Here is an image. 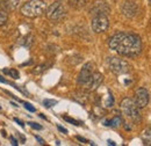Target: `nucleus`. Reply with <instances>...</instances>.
<instances>
[{"instance_id":"a211bd4d","label":"nucleus","mask_w":151,"mask_h":146,"mask_svg":"<svg viewBox=\"0 0 151 146\" xmlns=\"http://www.w3.org/2000/svg\"><path fill=\"white\" fill-rule=\"evenodd\" d=\"M55 104H57L56 100H50V99L43 100V106H44L45 108H51V107H54Z\"/></svg>"},{"instance_id":"aec40b11","label":"nucleus","mask_w":151,"mask_h":146,"mask_svg":"<svg viewBox=\"0 0 151 146\" xmlns=\"http://www.w3.org/2000/svg\"><path fill=\"white\" fill-rule=\"evenodd\" d=\"M64 120H65L66 122H69V123H72L73 125H80V124H81L80 122L76 121V120H73V118H70V117H68V116H65V117H64Z\"/></svg>"},{"instance_id":"20e7f679","label":"nucleus","mask_w":151,"mask_h":146,"mask_svg":"<svg viewBox=\"0 0 151 146\" xmlns=\"http://www.w3.org/2000/svg\"><path fill=\"white\" fill-rule=\"evenodd\" d=\"M108 67L116 75L126 74V73H128L130 71L129 63L126 62L124 59L119 58V57H111V58H108Z\"/></svg>"},{"instance_id":"5701e85b","label":"nucleus","mask_w":151,"mask_h":146,"mask_svg":"<svg viewBox=\"0 0 151 146\" xmlns=\"http://www.w3.org/2000/svg\"><path fill=\"white\" fill-rule=\"evenodd\" d=\"M77 139H78L79 142H81V143H90L87 139H85V138H83V137H79V136H77Z\"/></svg>"},{"instance_id":"f3484780","label":"nucleus","mask_w":151,"mask_h":146,"mask_svg":"<svg viewBox=\"0 0 151 146\" xmlns=\"http://www.w3.org/2000/svg\"><path fill=\"white\" fill-rule=\"evenodd\" d=\"M4 73L11 75V77L14 78V79H19V77H20L19 72H18L17 70H14V69H12V70H4Z\"/></svg>"},{"instance_id":"0eeeda50","label":"nucleus","mask_w":151,"mask_h":146,"mask_svg":"<svg viewBox=\"0 0 151 146\" xmlns=\"http://www.w3.org/2000/svg\"><path fill=\"white\" fill-rule=\"evenodd\" d=\"M149 101H150V95H149V92L145 88L142 87L135 92V103L139 109L145 108L148 106Z\"/></svg>"},{"instance_id":"a878e982","label":"nucleus","mask_w":151,"mask_h":146,"mask_svg":"<svg viewBox=\"0 0 151 146\" xmlns=\"http://www.w3.org/2000/svg\"><path fill=\"white\" fill-rule=\"evenodd\" d=\"M14 122H17V123H18L19 125H21V127H24V123H23V122H21L19 118H14Z\"/></svg>"},{"instance_id":"bb28decb","label":"nucleus","mask_w":151,"mask_h":146,"mask_svg":"<svg viewBox=\"0 0 151 146\" xmlns=\"http://www.w3.org/2000/svg\"><path fill=\"white\" fill-rule=\"evenodd\" d=\"M58 130L62 131L63 133H68V130H66L65 128H63V127H60V125H58Z\"/></svg>"},{"instance_id":"b1692460","label":"nucleus","mask_w":151,"mask_h":146,"mask_svg":"<svg viewBox=\"0 0 151 146\" xmlns=\"http://www.w3.org/2000/svg\"><path fill=\"white\" fill-rule=\"evenodd\" d=\"M11 144H12V145L18 146L19 143H18V140H17V139H14V137H11Z\"/></svg>"},{"instance_id":"7c9ffc66","label":"nucleus","mask_w":151,"mask_h":146,"mask_svg":"<svg viewBox=\"0 0 151 146\" xmlns=\"http://www.w3.org/2000/svg\"><path fill=\"white\" fill-rule=\"evenodd\" d=\"M149 4H150V6H151V0H149Z\"/></svg>"},{"instance_id":"f03ea898","label":"nucleus","mask_w":151,"mask_h":146,"mask_svg":"<svg viewBox=\"0 0 151 146\" xmlns=\"http://www.w3.org/2000/svg\"><path fill=\"white\" fill-rule=\"evenodd\" d=\"M47 4L43 0H29L21 7V13L27 18H38L45 13Z\"/></svg>"},{"instance_id":"dca6fc26","label":"nucleus","mask_w":151,"mask_h":146,"mask_svg":"<svg viewBox=\"0 0 151 146\" xmlns=\"http://www.w3.org/2000/svg\"><path fill=\"white\" fill-rule=\"evenodd\" d=\"M7 20H8V14H7V11L0 9V27L5 26V24L7 23Z\"/></svg>"},{"instance_id":"393cba45","label":"nucleus","mask_w":151,"mask_h":146,"mask_svg":"<svg viewBox=\"0 0 151 146\" xmlns=\"http://www.w3.org/2000/svg\"><path fill=\"white\" fill-rule=\"evenodd\" d=\"M35 138L37 139V142H38V143H40V144H41V145H44V144H45V143H44V140H43V139H42L41 137H38V136H36Z\"/></svg>"},{"instance_id":"f8f14e48","label":"nucleus","mask_w":151,"mask_h":146,"mask_svg":"<svg viewBox=\"0 0 151 146\" xmlns=\"http://www.w3.org/2000/svg\"><path fill=\"white\" fill-rule=\"evenodd\" d=\"M19 5V0H0V9L12 11L17 8Z\"/></svg>"},{"instance_id":"9d476101","label":"nucleus","mask_w":151,"mask_h":146,"mask_svg":"<svg viewBox=\"0 0 151 146\" xmlns=\"http://www.w3.org/2000/svg\"><path fill=\"white\" fill-rule=\"evenodd\" d=\"M121 9H122V13H123L124 16L132 19L135 18L138 13V5L134 0H126L122 5Z\"/></svg>"},{"instance_id":"1a4fd4ad","label":"nucleus","mask_w":151,"mask_h":146,"mask_svg":"<svg viewBox=\"0 0 151 146\" xmlns=\"http://www.w3.org/2000/svg\"><path fill=\"white\" fill-rule=\"evenodd\" d=\"M111 12V8H109V6L107 5V2L106 1H104V0H96L94 1V4L92 5V7H91V9H90V13H91V15H108V13Z\"/></svg>"},{"instance_id":"6ab92c4d","label":"nucleus","mask_w":151,"mask_h":146,"mask_svg":"<svg viewBox=\"0 0 151 146\" xmlns=\"http://www.w3.org/2000/svg\"><path fill=\"white\" fill-rule=\"evenodd\" d=\"M143 137H144V142H145V144H151V132H150V130H147V131L144 132Z\"/></svg>"},{"instance_id":"7ed1b4c3","label":"nucleus","mask_w":151,"mask_h":146,"mask_svg":"<svg viewBox=\"0 0 151 146\" xmlns=\"http://www.w3.org/2000/svg\"><path fill=\"white\" fill-rule=\"evenodd\" d=\"M121 111L122 114L128 118L130 120L134 123H138L141 122V114H139V108L136 106L135 101L129 99V97H126L121 101Z\"/></svg>"},{"instance_id":"39448f33","label":"nucleus","mask_w":151,"mask_h":146,"mask_svg":"<svg viewBox=\"0 0 151 146\" xmlns=\"http://www.w3.org/2000/svg\"><path fill=\"white\" fill-rule=\"evenodd\" d=\"M45 14L49 20L58 21L66 15V8L62 1H55L45 9Z\"/></svg>"},{"instance_id":"ddd939ff","label":"nucleus","mask_w":151,"mask_h":146,"mask_svg":"<svg viewBox=\"0 0 151 146\" xmlns=\"http://www.w3.org/2000/svg\"><path fill=\"white\" fill-rule=\"evenodd\" d=\"M104 123H105V125H107V127H113V128H116V127H119V125L122 123V118H121V116H115V117H113L112 120L105 121Z\"/></svg>"},{"instance_id":"cd10ccee","label":"nucleus","mask_w":151,"mask_h":146,"mask_svg":"<svg viewBox=\"0 0 151 146\" xmlns=\"http://www.w3.org/2000/svg\"><path fill=\"white\" fill-rule=\"evenodd\" d=\"M107 143H108L109 145H115V143H114L113 140H111V139H108V140H107Z\"/></svg>"},{"instance_id":"c85d7f7f","label":"nucleus","mask_w":151,"mask_h":146,"mask_svg":"<svg viewBox=\"0 0 151 146\" xmlns=\"http://www.w3.org/2000/svg\"><path fill=\"white\" fill-rule=\"evenodd\" d=\"M0 81H1V82H5V84H7V82H8L7 80H5V79H4V78H1V77H0Z\"/></svg>"},{"instance_id":"2f4dec72","label":"nucleus","mask_w":151,"mask_h":146,"mask_svg":"<svg viewBox=\"0 0 151 146\" xmlns=\"http://www.w3.org/2000/svg\"><path fill=\"white\" fill-rule=\"evenodd\" d=\"M0 109H1V108H0Z\"/></svg>"},{"instance_id":"c756f323","label":"nucleus","mask_w":151,"mask_h":146,"mask_svg":"<svg viewBox=\"0 0 151 146\" xmlns=\"http://www.w3.org/2000/svg\"><path fill=\"white\" fill-rule=\"evenodd\" d=\"M40 117H42V118H47V117H45L43 114H40Z\"/></svg>"},{"instance_id":"423d86ee","label":"nucleus","mask_w":151,"mask_h":146,"mask_svg":"<svg viewBox=\"0 0 151 146\" xmlns=\"http://www.w3.org/2000/svg\"><path fill=\"white\" fill-rule=\"evenodd\" d=\"M92 30L94 33H104L109 27V20L107 15H95L92 19Z\"/></svg>"},{"instance_id":"2eb2a0df","label":"nucleus","mask_w":151,"mask_h":146,"mask_svg":"<svg viewBox=\"0 0 151 146\" xmlns=\"http://www.w3.org/2000/svg\"><path fill=\"white\" fill-rule=\"evenodd\" d=\"M22 41H23V42H22V45H23V47H26V48H30L32 44H33V42H34V37L29 34V35H27V36L23 37Z\"/></svg>"},{"instance_id":"412c9836","label":"nucleus","mask_w":151,"mask_h":146,"mask_svg":"<svg viewBox=\"0 0 151 146\" xmlns=\"http://www.w3.org/2000/svg\"><path fill=\"white\" fill-rule=\"evenodd\" d=\"M23 106H24V108L28 110V111H30V112H34L35 111V108L30 104V103H28V102H23Z\"/></svg>"},{"instance_id":"6e6552de","label":"nucleus","mask_w":151,"mask_h":146,"mask_svg":"<svg viewBox=\"0 0 151 146\" xmlns=\"http://www.w3.org/2000/svg\"><path fill=\"white\" fill-rule=\"evenodd\" d=\"M93 72H94V65H93L92 63H86V64L83 66V69L80 70L79 74H78L77 82H78L79 85L84 86V85L87 82V80L90 79V77L93 74Z\"/></svg>"},{"instance_id":"f257e3e1","label":"nucleus","mask_w":151,"mask_h":146,"mask_svg":"<svg viewBox=\"0 0 151 146\" xmlns=\"http://www.w3.org/2000/svg\"><path fill=\"white\" fill-rule=\"evenodd\" d=\"M108 47L111 50L116 51L119 55L134 57L141 54L142 41L141 37L132 33H116L108 39Z\"/></svg>"},{"instance_id":"9b49d317","label":"nucleus","mask_w":151,"mask_h":146,"mask_svg":"<svg viewBox=\"0 0 151 146\" xmlns=\"http://www.w3.org/2000/svg\"><path fill=\"white\" fill-rule=\"evenodd\" d=\"M104 81V75L100 72H93V74L90 77V79L87 80V82L84 85V87L87 89V91L92 92L98 89V87L102 84Z\"/></svg>"},{"instance_id":"4468645a","label":"nucleus","mask_w":151,"mask_h":146,"mask_svg":"<svg viewBox=\"0 0 151 146\" xmlns=\"http://www.w3.org/2000/svg\"><path fill=\"white\" fill-rule=\"evenodd\" d=\"M86 1H87V0H69V4H70L73 8L79 9V8H83V7L86 5Z\"/></svg>"},{"instance_id":"4be33fe9","label":"nucleus","mask_w":151,"mask_h":146,"mask_svg":"<svg viewBox=\"0 0 151 146\" xmlns=\"http://www.w3.org/2000/svg\"><path fill=\"white\" fill-rule=\"evenodd\" d=\"M29 124H30L32 129H34V130H42V125H40L37 123H29Z\"/></svg>"}]
</instances>
